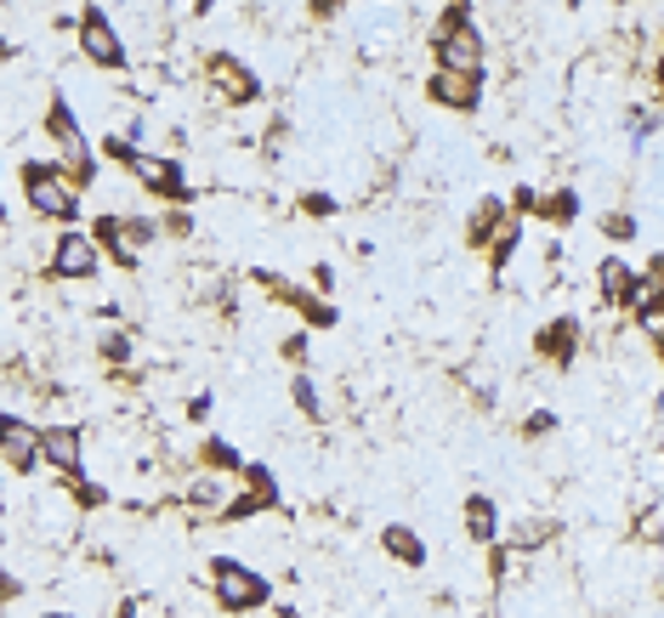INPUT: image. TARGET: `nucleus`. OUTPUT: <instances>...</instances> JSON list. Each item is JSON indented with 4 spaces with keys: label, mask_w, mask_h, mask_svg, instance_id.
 <instances>
[{
    "label": "nucleus",
    "mask_w": 664,
    "mask_h": 618,
    "mask_svg": "<svg viewBox=\"0 0 664 618\" xmlns=\"http://www.w3.org/2000/svg\"><path fill=\"white\" fill-rule=\"evenodd\" d=\"M307 210H312V216H330L335 205H330V193H307Z\"/></svg>",
    "instance_id": "nucleus-18"
},
{
    "label": "nucleus",
    "mask_w": 664,
    "mask_h": 618,
    "mask_svg": "<svg viewBox=\"0 0 664 618\" xmlns=\"http://www.w3.org/2000/svg\"><path fill=\"white\" fill-rule=\"evenodd\" d=\"M52 267H58L63 279H91V273H97V244H91V239H80V233H63V239H58V261H52Z\"/></svg>",
    "instance_id": "nucleus-7"
},
{
    "label": "nucleus",
    "mask_w": 664,
    "mask_h": 618,
    "mask_svg": "<svg viewBox=\"0 0 664 618\" xmlns=\"http://www.w3.org/2000/svg\"><path fill=\"white\" fill-rule=\"evenodd\" d=\"M653 279L664 284V256H653Z\"/></svg>",
    "instance_id": "nucleus-20"
},
{
    "label": "nucleus",
    "mask_w": 664,
    "mask_h": 618,
    "mask_svg": "<svg viewBox=\"0 0 664 618\" xmlns=\"http://www.w3.org/2000/svg\"><path fill=\"white\" fill-rule=\"evenodd\" d=\"M659 86H664V68H659Z\"/></svg>",
    "instance_id": "nucleus-22"
},
{
    "label": "nucleus",
    "mask_w": 664,
    "mask_h": 618,
    "mask_svg": "<svg viewBox=\"0 0 664 618\" xmlns=\"http://www.w3.org/2000/svg\"><path fill=\"white\" fill-rule=\"evenodd\" d=\"M386 551L398 556V562H409V567H421V562H426V551H421V539H414L409 528H386Z\"/></svg>",
    "instance_id": "nucleus-12"
},
{
    "label": "nucleus",
    "mask_w": 664,
    "mask_h": 618,
    "mask_svg": "<svg viewBox=\"0 0 664 618\" xmlns=\"http://www.w3.org/2000/svg\"><path fill=\"white\" fill-rule=\"evenodd\" d=\"M216 567V602L228 607V613H244V607H256L261 596H267V584L251 574V567H239V562H210Z\"/></svg>",
    "instance_id": "nucleus-3"
},
{
    "label": "nucleus",
    "mask_w": 664,
    "mask_h": 618,
    "mask_svg": "<svg viewBox=\"0 0 664 618\" xmlns=\"http://www.w3.org/2000/svg\"><path fill=\"white\" fill-rule=\"evenodd\" d=\"M437 63L449 74H477L483 80V35L465 23V12H449V29L437 35Z\"/></svg>",
    "instance_id": "nucleus-1"
},
{
    "label": "nucleus",
    "mask_w": 664,
    "mask_h": 618,
    "mask_svg": "<svg viewBox=\"0 0 664 618\" xmlns=\"http://www.w3.org/2000/svg\"><path fill=\"white\" fill-rule=\"evenodd\" d=\"M432 96H437V103H449V108H472V103H477V74H449V68H437V74H432Z\"/></svg>",
    "instance_id": "nucleus-11"
},
{
    "label": "nucleus",
    "mask_w": 664,
    "mask_h": 618,
    "mask_svg": "<svg viewBox=\"0 0 664 618\" xmlns=\"http://www.w3.org/2000/svg\"><path fill=\"white\" fill-rule=\"evenodd\" d=\"M40 454L63 465L68 477H80V432H68V426H46L40 432Z\"/></svg>",
    "instance_id": "nucleus-9"
},
{
    "label": "nucleus",
    "mask_w": 664,
    "mask_h": 618,
    "mask_svg": "<svg viewBox=\"0 0 664 618\" xmlns=\"http://www.w3.org/2000/svg\"><path fill=\"white\" fill-rule=\"evenodd\" d=\"M465 528H472V539H495V500H472L465 505Z\"/></svg>",
    "instance_id": "nucleus-13"
},
{
    "label": "nucleus",
    "mask_w": 664,
    "mask_h": 618,
    "mask_svg": "<svg viewBox=\"0 0 664 618\" xmlns=\"http://www.w3.org/2000/svg\"><path fill=\"white\" fill-rule=\"evenodd\" d=\"M0 449L12 454V465H17V472H29V465L40 460V437H35L29 426H23L17 414H0Z\"/></svg>",
    "instance_id": "nucleus-6"
},
{
    "label": "nucleus",
    "mask_w": 664,
    "mask_h": 618,
    "mask_svg": "<svg viewBox=\"0 0 664 618\" xmlns=\"http://www.w3.org/2000/svg\"><path fill=\"white\" fill-rule=\"evenodd\" d=\"M642 330L648 335H664V289L659 295H642Z\"/></svg>",
    "instance_id": "nucleus-14"
},
{
    "label": "nucleus",
    "mask_w": 664,
    "mask_h": 618,
    "mask_svg": "<svg viewBox=\"0 0 664 618\" xmlns=\"http://www.w3.org/2000/svg\"><path fill=\"white\" fill-rule=\"evenodd\" d=\"M574 210H579L574 193H557V199H551V216H574Z\"/></svg>",
    "instance_id": "nucleus-17"
},
{
    "label": "nucleus",
    "mask_w": 664,
    "mask_h": 618,
    "mask_svg": "<svg viewBox=\"0 0 664 618\" xmlns=\"http://www.w3.org/2000/svg\"><path fill=\"white\" fill-rule=\"evenodd\" d=\"M295 403H302L307 414H318V391H312V381H295Z\"/></svg>",
    "instance_id": "nucleus-16"
},
{
    "label": "nucleus",
    "mask_w": 664,
    "mask_h": 618,
    "mask_svg": "<svg viewBox=\"0 0 664 618\" xmlns=\"http://www.w3.org/2000/svg\"><path fill=\"white\" fill-rule=\"evenodd\" d=\"M80 52L97 63V68H126V46H119L114 23L103 12H86L80 17Z\"/></svg>",
    "instance_id": "nucleus-4"
},
{
    "label": "nucleus",
    "mask_w": 664,
    "mask_h": 618,
    "mask_svg": "<svg viewBox=\"0 0 664 618\" xmlns=\"http://www.w3.org/2000/svg\"><path fill=\"white\" fill-rule=\"evenodd\" d=\"M23 193H29V205L40 210V216H74L80 205H74V188L58 177L52 165H23Z\"/></svg>",
    "instance_id": "nucleus-2"
},
{
    "label": "nucleus",
    "mask_w": 664,
    "mask_h": 618,
    "mask_svg": "<svg viewBox=\"0 0 664 618\" xmlns=\"http://www.w3.org/2000/svg\"><path fill=\"white\" fill-rule=\"evenodd\" d=\"M597 279H602V295H608V301H620V307H642V279H636L620 256H608Z\"/></svg>",
    "instance_id": "nucleus-8"
},
{
    "label": "nucleus",
    "mask_w": 664,
    "mask_h": 618,
    "mask_svg": "<svg viewBox=\"0 0 664 618\" xmlns=\"http://www.w3.org/2000/svg\"><path fill=\"white\" fill-rule=\"evenodd\" d=\"M569 335H574V324H551V330H546V352H562V346H569Z\"/></svg>",
    "instance_id": "nucleus-15"
},
{
    "label": "nucleus",
    "mask_w": 664,
    "mask_h": 618,
    "mask_svg": "<svg viewBox=\"0 0 664 618\" xmlns=\"http://www.w3.org/2000/svg\"><path fill=\"white\" fill-rule=\"evenodd\" d=\"M46 618H74V613H46Z\"/></svg>",
    "instance_id": "nucleus-21"
},
{
    "label": "nucleus",
    "mask_w": 664,
    "mask_h": 618,
    "mask_svg": "<svg viewBox=\"0 0 664 618\" xmlns=\"http://www.w3.org/2000/svg\"><path fill=\"white\" fill-rule=\"evenodd\" d=\"M608 233L613 239H630V216H608Z\"/></svg>",
    "instance_id": "nucleus-19"
},
{
    "label": "nucleus",
    "mask_w": 664,
    "mask_h": 618,
    "mask_svg": "<svg viewBox=\"0 0 664 618\" xmlns=\"http://www.w3.org/2000/svg\"><path fill=\"white\" fill-rule=\"evenodd\" d=\"M210 80H216V91L228 96V103H251L256 96V80L244 74L239 57H210Z\"/></svg>",
    "instance_id": "nucleus-10"
},
{
    "label": "nucleus",
    "mask_w": 664,
    "mask_h": 618,
    "mask_svg": "<svg viewBox=\"0 0 664 618\" xmlns=\"http://www.w3.org/2000/svg\"><path fill=\"white\" fill-rule=\"evenodd\" d=\"M52 131H58V142H63V165L74 170V182H86L91 177V147H86V137L68 126V103H52Z\"/></svg>",
    "instance_id": "nucleus-5"
}]
</instances>
